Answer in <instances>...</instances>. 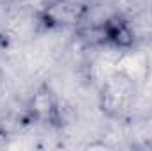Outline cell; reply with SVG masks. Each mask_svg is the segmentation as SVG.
<instances>
[{"mask_svg": "<svg viewBox=\"0 0 152 151\" xmlns=\"http://www.w3.org/2000/svg\"><path fill=\"white\" fill-rule=\"evenodd\" d=\"M136 93V82L127 75L115 71L101 85L99 91V107L108 117L118 119L129 112Z\"/></svg>", "mask_w": 152, "mask_h": 151, "instance_id": "1", "label": "cell"}, {"mask_svg": "<svg viewBox=\"0 0 152 151\" xmlns=\"http://www.w3.org/2000/svg\"><path fill=\"white\" fill-rule=\"evenodd\" d=\"M28 112L41 124L55 126L60 123V109H58L57 96L48 85H41L36 91V94L28 103Z\"/></svg>", "mask_w": 152, "mask_h": 151, "instance_id": "2", "label": "cell"}, {"mask_svg": "<svg viewBox=\"0 0 152 151\" xmlns=\"http://www.w3.org/2000/svg\"><path fill=\"white\" fill-rule=\"evenodd\" d=\"M101 38L104 43L120 50H129L133 48V43H134V36H133L129 23H126L122 18L106 20L101 27Z\"/></svg>", "mask_w": 152, "mask_h": 151, "instance_id": "3", "label": "cell"}]
</instances>
